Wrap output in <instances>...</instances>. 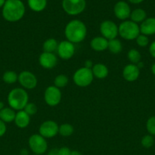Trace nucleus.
<instances>
[{
	"mask_svg": "<svg viewBox=\"0 0 155 155\" xmlns=\"http://www.w3.org/2000/svg\"><path fill=\"white\" fill-rule=\"evenodd\" d=\"M25 14V6L21 0H6L2 7V16L9 22H17Z\"/></svg>",
	"mask_w": 155,
	"mask_h": 155,
	"instance_id": "f257e3e1",
	"label": "nucleus"
},
{
	"mask_svg": "<svg viewBox=\"0 0 155 155\" xmlns=\"http://www.w3.org/2000/svg\"><path fill=\"white\" fill-rule=\"evenodd\" d=\"M87 27L80 20H71L65 26V36L66 40L73 44L81 42L86 38Z\"/></svg>",
	"mask_w": 155,
	"mask_h": 155,
	"instance_id": "f03ea898",
	"label": "nucleus"
},
{
	"mask_svg": "<svg viewBox=\"0 0 155 155\" xmlns=\"http://www.w3.org/2000/svg\"><path fill=\"white\" fill-rule=\"evenodd\" d=\"M8 103L11 108L15 110H22L29 102L27 91L23 88H15L8 95Z\"/></svg>",
	"mask_w": 155,
	"mask_h": 155,
	"instance_id": "7ed1b4c3",
	"label": "nucleus"
},
{
	"mask_svg": "<svg viewBox=\"0 0 155 155\" xmlns=\"http://www.w3.org/2000/svg\"><path fill=\"white\" fill-rule=\"evenodd\" d=\"M141 34L138 24L130 21H124L119 26V35L126 40H133Z\"/></svg>",
	"mask_w": 155,
	"mask_h": 155,
	"instance_id": "20e7f679",
	"label": "nucleus"
},
{
	"mask_svg": "<svg viewBox=\"0 0 155 155\" xmlns=\"http://www.w3.org/2000/svg\"><path fill=\"white\" fill-rule=\"evenodd\" d=\"M94 80V75L91 69L83 67L74 72L73 75V81L76 86L79 87H87L90 86Z\"/></svg>",
	"mask_w": 155,
	"mask_h": 155,
	"instance_id": "39448f33",
	"label": "nucleus"
},
{
	"mask_svg": "<svg viewBox=\"0 0 155 155\" xmlns=\"http://www.w3.org/2000/svg\"><path fill=\"white\" fill-rule=\"evenodd\" d=\"M29 148L34 154L42 155L45 154L48 148L46 139L40 134H33L29 138Z\"/></svg>",
	"mask_w": 155,
	"mask_h": 155,
	"instance_id": "423d86ee",
	"label": "nucleus"
},
{
	"mask_svg": "<svg viewBox=\"0 0 155 155\" xmlns=\"http://www.w3.org/2000/svg\"><path fill=\"white\" fill-rule=\"evenodd\" d=\"M62 7L68 15L75 16L81 14L86 8V0H62Z\"/></svg>",
	"mask_w": 155,
	"mask_h": 155,
	"instance_id": "0eeeda50",
	"label": "nucleus"
},
{
	"mask_svg": "<svg viewBox=\"0 0 155 155\" xmlns=\"http://www.w3.org/2000/svg\"><path fill=\"white\" fill-rule=\"evenodd\" d=\"M100 32L103 37L111 40L115 39L119 35V27L113 21L106 20L100 24Z\"/></svg>",
	"mask_w": 155,
	"mask_h": 155,
	"instance_id": "6e6552de",
	"label": "nucleus"
},
{
	"mask_svg": "<svg viewBox=\"0 0 155 155\" xmlns=\"http://www.w3.org/2000/svg\"><path fill=\"white\" fill-rule=\"evenodd\" d=\"M62 99V92L59 88L55 86H50L44 92V100L46 104L55 107L60 103Z\"/></svg>",
	"mask_w": 155,
	"mask_h": 155,
	"instance_id": "1a4fd4ad",
	"label": "nucleus"
},
{
	"mask_svg": "<svg viewBox=\"0 0 155 155\" xmlns=\"http://www.w3.org/2000/svg\"><path fill=\"white\" fill-rule=\"evenodd\" d=\"M59 127L57 123L53 120H46L39 127V134L45 139H51L59 133Z\"/></svg>",
	"mask_w": 155,
	"mask_h": 155,
	"instance_id": "9d476101",
	"label": "nucleus"
},
{
	"mask_svg": "<svg viewBox=\"0 0 155 155\" xmlns=\"http://www.w3.org/2000/svg\"><path fill=\"white\" fill-rule=\"evenodd\" d=\"M18 82L24 89H33L37 85V79L32 72L24 71L18 75Z\"/></svg>",
	"mask_w": 155,
	"mask_h": 155,
	"instance_id": "9b49d317",
	"label": "nucleus"
},
{
	"mask_svg": "<svg viewBox=\"0 0 155 155\" xmlns=\"http://www.w3.org/2000/svg\"><path fill=\"white\" fill-rule=\"evenodd\" d=\"M56 51L60 58L68 60L73 57L75 52L74 44L68 40L61 41L59 43Z\"/></svg>",
	"mask_w": 155,
	"mask_h": 155,
	"instance_id": "f8f14e48",
	"label": "nucleus"
},
{
	"mask_svg": "<svg viewBox=\"0 0 155 155\" xmlns=\"http://www.w3.org/2000/svg\"><path fill=\"white\" fill-rule=\"evenodd\" d=\"M114 15L118 19L122 21H126L129 18H130L131 8L129 5L125 1H119L115 3L113 8Z\"/></svg>",
	"mask_w": 155,
	"mask_h": 155,
	"instance_id": "ddd939ff",
	"label": "nucleus"
},
{
	"mask_svg": "<svg viewBox=\"0 0 155 155\" xmlns=\"http://www.w3.org/2000/svg\"><path fill=\"white\" fill-rule=\"evenodd\" d=\"M58 62L57 57L53 53L43 52L40 55L39 64L42 68L45 69H52L56 66Z\"/></svg>",
	"mask_w": 155,
	"mask_h": 155,
	"instance_id": "4468645a",
	"label": "nucleus"
},
{
	"mask_svg": "<svg viewBox=\"0 0 155 155\" xmlns=\"http://www.w3.org/2000/svg\"><path fill=\"white\" fill-rule=\"evenodd\" d=\"M123 78L128 82H134L138 79L140 76V69L136 64H129L125 66L122 71Z\"/></svg>",
	"mask_w": 155,
	"mask_h": 155,
	"instance_id": "2eb2a0df",
	"label": "nucleus"
},
{
	"mask_svg": "<svg viewBox=\"0 0 155 155\" xmlns=\"http://www.w3.org/2000/svg\"><path fill=\"white\" fill-rule=\"evenodd\" d=\"M139 27L141 34L147 36L155 34V18H147Z\"/></svg>",
	"mask_w": 155,
	"mask_h": 155,
	"instance_id": "dca6fc26",
	"label": "nucleus"
},
{
	"mask_svg": "<svg viewBox=\"0 0 155 155\" xmlns=\"http://www.w3.org/2000/svg\"><path fill=\"white\" fill-rule=\"evenodd\" d=\"M30 121V116H29L24 110H22L17 112L14 122L18 128L24 129L28 127Z\"/></svg>",
	"mask_w": 155,
	"mask_h": 155,
	"instance_id": "f3484780",
	"label": "nucleus"
},
{
	"mask_svg": "<svg viewBox=\"0 0 155 155\" xmlns=\"http://www.w3.org/2000/svg\"><path fill=\"white\" fill-rule=\"evenodd\" d=\"M109 40L103 36H96L91 41V47L96 51H103L108 48Z\"/></svg>",
	"mask_w": 155,
	"mask_h": 155,
	"instance_id": "a211bd4d",
	"label": "nucleus"
},
{
	"mask_svg": "<svg viewBox=\"0 0 155 155\" xmlns=\"http://www.w3.org/2000/svg\"><path fill=\"white\" fill-rule=\"evenodd\" d=\"M91 71H92L94 77H96L99 80L105 79L109 74V70H108L107 67L101 63L94 64Z\"/></svg>",
	"mask_w": 155,
	"mask_h": 155,
	"instance_id": "6ab92c4d",
	"label": "nucleus"
},
{
	"mask_svg": "<svg viewBox=\"0 0 155 155\" xmlns=\"http://www.w3.org/2000/svg\"><path fill=\"white\" fill-rule=\"evenodd\" d=\"M16 115V112L14 109L10 107H5L2 110H0V120L3 122L12 123L14 122Z\"/></svg>",
	"mask_w": 155,
	"mask_h": 155,
	"instance_id": "aec40b11",
	"label": "nucleus"
},
{
	"mask_svg": "<svg viewBox=\"0 0 155 155\" xmlns=\"http://www.w3.org/2000/svg\"><path fill=\"white\" fill-rule=\"evenodd\" d=\"M27 5L33 12H43L46 8L47 0H27Z\"/></svg>",
	"mask_w": 155,
	"mask_h": 155,
	"instance_id": "412c9836",
	"label": "nucleus"
},
{
	"mask_svg": "<svg viewBox=\"0 0 155 155\" xmlns=\"http://www.w3.org/2000/svg\"><path fill=\"white\" fill-rule=\"evenodd\" d=\"M130 18L131 21L138 24V23H142L147 18V14L144 9L136 8L132 11Z\"/></svg>",
	"mask_w": 155,
	"mask_h": 155,
	"instance_id": "4be33fe9",
	"label": "nucleus"
},
{
	"mask_svg": "<svg viewBox=\"0 0 155 155\" xmlns=\"http://www.w3.org/2000/svg\"><path fill=\"white\" fill-rule=\"evenodd\" d=\"M58 45H59V42H57L56 39H53V38H50L43 42V49L45 52L53 53L57 50Z\"/></svg>",
	"mask_w": 155,
	"mask_h": 155,
	"instance_id": "5701e85b",
	"label": "nucleus"
},
{
	"mask_svg": "<svg viewBox=\"0 0 155 155\" xmlns=\"http://www.w3.org/2000/svg\"><path fill=\"white\" fill-rule=\"evenodd\" d=\"M108 49L112 54H119L122 50V42L119 39H117L116 38L109 40V42H108Z\"/></svg>",
	"mask_w": 155,
	"mask_h": 155,
	"instance_id": "b1692460",
	"label": "nucleus"
},
{
	"mask_svg": "<svg viewBox=\"0 0 155 155\" xmlns=\"http://www.w3.org/2000/svg\"><path fill=\"white\" fill-rule=\"evenodd\" d=\"M2 80L7 84H13L18 80V75L13 71H8L4 73Z\"/></svg>",
	"mask_w": 155,
	"mask_h": 155,
	"instance_id": "393cba45",
	"label": "nucleus"
},
{
	"mask_svg": "<svg viewBox=\"0 0 155 155\" xmlns=\"http://www.w3.org/2000/svg\"><path fill=\"white\" fill-rule=\"evenodd\" d=\"M74 133V127L72 125L69 124H63L59 126V133L62 136L64 137H68L71 136Z\"/></svg>",
	"mask_w": 155,
	"mask_h": 155,
	"instance_id": "a878e982",
	"label": "nucleus"
},
{
	"mask_svg": "<svg viewBox=\"0 0 155 155\" xmlns=\"http://www.w3.org/2000/svg\"><path fill=\"white\" fill-rule=\"evenodd\" d=\"M128 58H129L131 64H137L139 63V62L141 61V53H140L138 50L135 49V48H132V49L129 50V52H128Z\"/></svg>",
	"mask_w": 155,
	"mask_h": 155,
	"instance_id": "bb28decb",
	"label": "nucleus"
},
{
	"mask_svg": "<svg viewBox=\"0 0 155 155\" xmlns=\"http://www.w3.org/2000/svg\"><path fill=\"white\" fill-rule=\"evenodd\" d=\"M68 83V78L67 76L64 75V74H59V75L56 76V78L54 80V86L56 87L59 88H63L66 86Z\"/></svg>",
	"mask_w": 155,
	"mask_h": 155,
	"instance_id": "cd10ccee",
	"label": "nucleus"
},
{
	"mask_svg": "<svg viewBox=\"0 0 155 155\" xmlns=\"http://www.w3.org/2000/svg\"><path fill=\"white\" fill-rule=\"evenodd\" d=\"M141 144L145 148H151L154 145V139H153V136L150 134L143 136L141 140Z\"/></svg>",
	"mask_w": 155,
	"mask_h": 155,
	"instance_id": "c85d7f7f",
	"label": "nucleus"
},
{
	"mask_svg": "<svg viewBox=\"0 0 155 155\" xmlns=\"http://www.w3.org/2000/svg\"><path fill=\"white\" fill-rule=\"evenodd\" d=\"M146 129L149 134L155 136V116L150 117L146 123Z\"/></svg>",
	"mask_w": 155,
	"mask_h": 155,
	"instance_id": "c756f323",
	"label": "nucleus"
},
{
	"mask_svg": "<svg viewBox=\"0 0 155 155\" xmlns=\"http://www.w3.org/2000/svg\"><path fill=\"white\" fill-rule=\"evenodd\" d=\"M135 41H136L137 45L140 47H146L149 44L148 36L141 34V33L135 39Z\"/></svg>",
	"mask_w": 155,
	"mask_h": 155,
	"instance_id": "7c9ffc66",
	"label": "nucleus"
},
{
	"mask_svg": "<svg viewBox=\"0 0 155 155\" xmlns=\"http://www.w3.org/2000/svg\"><path fill=\"white\" fill-rule=\"evenodd\" d=\"M24 110L29 115V116H33L37 111V107L35 104L33 103H30L28 102L27 104V105L25 106V107L24 108Z\"/></svg>",
	"mask_w": 155,
	"mask_h": 155,
	"instance_id": "2f4dec72",
	"label": "nucleus"
},
{
	"mask_svg": "<svg viewBox=\"0 0 155 155\" xmlns=\"http://www.w3.org/2000/svg\"><path fill=\"white\" fill-rule=\"evenodd\" d=\"M6 130H7V127H6L5 123L0 120V137L5 134Z\"/></svg>",
	"mask_w": 155,
	"mask_h": 155,
	"instance_id": "473e14b6",
	"label": "nucleus"
},
{
	"mask_svg": "<svg viewBox=\"0 0 155 155\" xmlns=\"http://www.w3.org/2000/svg\"><path fill=\"white\" fill-rule=\"evenodd\" d=\"M71 151L68 147H62V148H59V155H70Z\"/></svg>",
	"mask_w": 155,
	"mask_h": 155,
	"instance_id": "72a5a7b5",
	"label": "nucleus"
},
{
	"mask_svg": "<svg viewBox=\"0 0 155 155\" xmlns=\"http://www.w3.org/2000/svg\"><path fill=\"white\" fill-rule=\"evenodd\" d=\"M149 52H150V55L155 58V41L152 42L149 46Z\"/></svg>",
	"mask_w": 155,
	"mask_h": 155,
	"instance_id": "f704fd0d",
	"label": "nucleus"
},
{
	"mask_svg": "<svg viewBox=\"0 0 155 155\" xmlns=\"http://www.w3.org/2000/svg\"><path fill=\"white\" fill-rule=\"evenodd\" d=\"M93 66H94V64H93L92 61L91 60H87L84 62V68H89V69H92Z\"/></svg>",
	"mask_w": 155,
	"mask_h": 155,
	"instance_id": "c9c22d12",
	"label": "nucleus"
},
{
	"mask_svg": "<svg viewBox=\"0 0 155 155\" xmlns=\"http://www.w3.org/2000/svg\"><path fill=\"white\" fill-rule=\"evenodd\" d=\"M47 155H59V148H53L49 151Z\"/></svg>",
	"mask_w": 155,
	"mask_h": 155,
	"instance_id": "e433bc0d",
	"label": "nucleus"
},
{
	"mask_svg": "<svg viewBox=\"0 0 155 155\" xmlns=\"http://www.w3.org/2000/svg\"><path fill=\"white\" fill-rule=\"evenodd\" d=\"M129 2H130L132 4H139V3L142 2L144 0H128Z\"/></svg>",
	"mask_w": 155,
	"mask_h": 155,
	"instance_id": "4c0bfd02",
	"label": "nucleus"
},
{
	"mask_svg": "<svg viewBox=\"0 0 155 155\" xmlns=\"http://www.w3.org/2000/svg\"><path fill=\"white\" fill-rule=\"evenodd\" d=\"M20 155H28V151L27 149H22L21 151V154Z\"/></svg>",
	"mask_w": 155,
	"mask_h": 155,
	"instance_id": "58836bf2",
	"label": "nucleus"
},
{
	"mask_svg": "<svg viewBox=\"0 0 155 155\" xmlns=\"http://www.w3.org/2000/svg\"><path fill=\"white\" fill-rule=\"evenodd\" d=\"M70 155H82L78 151H71Z\"/></svg>",
	"mask_w": 155,
	"mask_h": 155,
	"instance_id": "ea45409f",
	"label": "nucleus"
},
{
	"mask_svg": "<svg viewBox=\"0 0 155 155\" xmlns=\"http://www.w3.org/2000/svg\"><path fill=\"white\" fill-rule=\"evenodd\" d=\"M151 72L153 75H155V63L153 64L151 66Z\"/></svg>",
	"mask_w": 155,
	"mask_h": 155,
	"instance_id": "a19ab883",
	"label": "nucleus"
},
{
	"mask_svg": "<svg viewBox=\"0 0 155 155\" xmlns=\"http://www.w3.org/2000/svg\"><path fill=\"white\" fill-rule=\"evenodd\" d=\"M5 1H6V0H0V8H2L3 6H4Z\"/></svg>",
	"mask_w": 155,
	"mask_h": 155,
	"instance_id": "79ce46f5",
	"label": "nucleus"
},
{
	"mask_svg": "<svg viewBox=\"0 0 155 155\" xmlns=\"http://www.w3.org/2000/svg\"><path fill=\"white\" fill-rule=\"evenodd\" d=\"M4 107H5L4 104H3V103L2 102V101H0V110H2V109L4 108Z\"/></svg>",
	"mask_w": 155,
	"mask_h": 155,
	"instance_id": "37998d69",
	"label": "nucleus"
},
{
	"mask_svg": "<svg viewBox=\"0 0 155 155\" xmlns=\"http://www.w3.org/2000/svg\"><path fill=\"white\" fill-rule=\"evenodd\" d=\"M33 155H38V154H33Z\"/></svg>",
	"mask_w": 155,
	"mask_h": 155,
	"instance_id": "c03bdc74",
	"label": "nucleus"
}]
</instances>
